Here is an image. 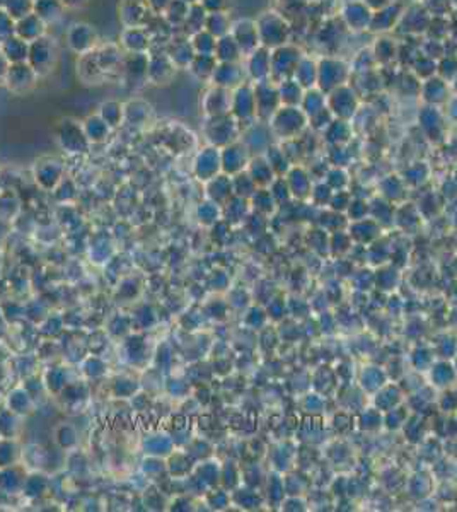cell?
I'll return each mask as SVG.
<instances>
[{
    "label": "cell",
    "instance_id": "obj_1",
    "mask_svg": "<svg viewBox=\"0 0 457 512\" xmlns=\"http://www.w3.org/2000/svg\"><path fill=\"white\" fill-rule=\"evenodd\" d=\"M58 58V46L53 38L45 34L38 38L37 41L29 43V55H27V63L34 69L39 77H45L51 70L55 69V63Z\"/></svg>",
    "mask_w": 457,
    "mask_h": 512
},
{
    "label": "cell",
    "instance_id": "obj_2",
    "mask_svg": "<svg viewBox=\"0 0 457 512\" xmlns=\"http://www.w3.org/2000/svg\"><path fill=\"white\" fill-rule=\"evenodd\" d=\"M57 140L65 152L82 154L89 149L91 142L84 132V125L74 118H63L58 123Z\"/></svg>",
    "mask_w": 457,
    "mask_h": 512
},
{
    "label": "cell",
    "instance_id": "obj_3",
    "mask_svg": "<svg viewBox=\"0 0 457 512\" xmlns=\"http://www.w3.org/2000/svg\"><path fill=\"white\" fill-rule=\"evenodd\" d=\"M65 43L70 51L81 57V55L96 50L99 45V33L96 27L89 22H74L67 29Z\"/></svg>",
    "mask_w": 457,
    "mask_h": 512
},
{
    "label": "cell",
    "instance_id": "obj_4",
    "mask_svg": "<svg viewBox=\"0 0 457 512\" xmlns=\"http://www.w3.org/2000/svg\"><path fill=\"white\" fill-rule=\"evenodd\" d=\"M178 67L171 60L164 48H152L149 51V70L147 81L152 86H168L173 82Z\"/></svg>",
    "mask_w": 457,
    "mask_h": 512
},
{
    "label": "cell",
    "instance_id": "obj_5",
    "mask_svg": "<svg viewBox=\"0 0 457 512\" xmlns=\"http://www.w3.org/2000/svg\"><path fill=\"white\" fill-rule=\"evenodd\" d=\"M38 79L39 75L34 72V69L27 62L11 63L4 84L7 86V89H9L11 93L26 94L37 86Z\"/></svg>",
    "mask_w": 457,
    "mask_h": 512
},
{
    "label": "cell",
    "instance_id": "obj_6",
    "mask_svg": "<svg viewBox=\"0 0 457 512\" xmlns=\"http://www.w3.org/2000/svg\"><path fill=\"white\" fill-rule=\"evenodd\" d=\"M118 15L123 27H144L154 18L147 0H120Z\"/></svg>",
    "mask_w": 457,
    "mask_h": 512
},
{
    "label": "cell",
    "instance_id": "obj_7",
    "mask_svg": "<svg viewBox=\"0 0 457 512\" xmlns=\"http://www.w3.org/2000/svg\"><path fill=\"white\" fill-rule=\"evenodd\" d=\"M149 70V53H125L121 65V75L130 86L138 87L147 84Z\"/></svg>",
    "mask_w": 457,
    "mask_h": 512
},
{
    "label": "cell",
    "instance_id": "obj_8",
    "mask_svg": "<svg viewBox=\"0 0 457 512\" xmlns=\"http://www.w3.org/2000/svg\"><path fill=\"white\" fill-rule=\"evenodd\" d=\"M34 178L41 188L53 190L63 180V164L55 157H41L34 162Z\"/></svg>",
    "mask_w": 457,
    "mask_h": 512
},
{
    "label": "cell",
    "instance_id": "obj_9",
    "mask_svg": "<svg viewBox=\"0 0 457 512\" xmlns=\"http://www.w3.org/2000/svg\"><path fill=\"white\" fill-rule=\"evenodd\" d=\"M98 63L101 67V70L105 72L106 79L113 74H121V65H123V57H125V51L121 50V46L118 43H105V45H98L96 50Z\"/></svg>",
    "mask_w": 457,
    "mask_h": 512
},
{
    "label": "cell",
    "instance_id": "obj_10",
    "mask_svg": "<svg viewBox=\"0 0 457 512\" xmlns=\"http://www.w3.org/2000/svg\"><path fill=\"white\" fill-rule=\"evenodd\" d=\"M121 50L125 53H149L152 50V39L144 27H123L120 34Z\"/></svg>",
    "mask_w": 457,
    "mask_h": 512
},
{
    "label": "cell",
    "instance_id": "obj_11",
    "mask_svg": "<svg viewBox=\"0 0 457 512\" xmlns=\"http://www.w3.org/2000/svg\"><path fill=\"white\" fill-rule=\"evenodd\" d=\"M145 29L152 39V48H166L171 39L176 37V29L166 21L162 14H154V18L147 22Z\"/></svg>",
    "mask_w": 457,
    "mask_h": 512
},
{
    "label": "cell",
    "instance_id": "obj_12",
    "mask_svg": "<svg viewBox=\"0 0 457 512\" xmlns=\"http://www.w3.org/2000/svg\"><path fill=\"white\" fill-rule=\"evenodd\" d=\"M164 50L168 51L171 60L174 62V65H176L178 69H188L190 63L193 62L194 55H197L193 50L192 41H190V37H183V38L174 37Z\"/></svg>",
    "mask_w": 457,
    "mask_h": 512
},
{
    "label": "cell",
    "instance_id": "obj_13",
    "mask_svg": "<svg viewBox=\"0 0 457 512\" xmlns=\"http://www.w3.org/2000/svg\"><path fill=\"white\" fill-rule=\"evenodd\" d=\"M77 74L86 84H101V82L106 81V75L99 67L94 50L86 55H81L77 62Z\"/></svg>",
    "mask_w": 457,
    "mask_h": 512
},
{
    "label": "cell",
    "instance_id": "obj_14",
    "mask_svg": "<svg viewBox=\"0 0 457 512\" xmlns=\"http://www.w3.org/2000/svg\"><path fill=\"white\" fill-rule=\"evenodd\" d=\"M46 26L48 25H45L37 14L31 13L27 14L26 18L15 21V34L27 43L37 41L38 38L45 37L46 34Z\"/></svg>",
    "mask_w": 457,
    "mask_h": 512
},
{
    "label": "cell",
    "instance_id": "obj_15",
    "mask_svg": "<svg viewBox=\"0 0 457 512\" xmlns=\"http://www.w3.org/2000/svg\"><path fill=\"white\" fill-rule=\"evenodd\" d=\"M152 113V106L144 99L137 98L125 103V123H130V125H145Z\"/></svg>",
    "mask_w": 457,
    "mask_h": 512
},
{
    "label": "cell",
    "instance_id": "obj_16",
    "mask_svg": "<svg viewBox=\"0 0 457 512\" xmlns=\"http://www.w3.org/2000/svg\"><path fill=\"white\" fill-rule=\"evenodd\" d=\"M98 114L102 118L111 130L118 129V126L125 123V103L117 101V99H108L99 105Z\"/></svg>",
    "mask_w": 457,
    "mask_h": 512
},
{
    "label": "cell",
    "instance_id": "obj_17",
    "mask_svg": "<svg viewBox=\"0 0 457 512\" xmlns=\"http://www.w3.org/2000/svg\"><path fill=\"white\" fill-rule=\"evenodd\" d=\"M0 50L6 55L7 60L11 63H21L27 62V55H29V43L25 41L22 38H19L18 34H13L11 38H7L6 41L0 45Z\"/></svg>",
    "mask_w": 457,
    "mask_h": 512
},
{
    "label": "cell",
    "instance_id": "obj_18",
    "mask_svg": "<svg viewBox=\"0 0 457 512\" xmlns=\"http://www.w3.org/2000/svg\"><path fill=\"white\" fill-rule=\"evenodd\" d=\"M33 13L45 25H53L65 13V6H63L60 0H34Z\"/></svg>",
    "mask_w": 457,
    "mask_h": 512
},
{
    "label": "cell",
    "instance_id": "obj_19",
    "mask_svg": "<svg viewBox=\"0 0 457 512\" xmlns=\"http://www.w3.org/2000/svg\"><path fill=\"white\" fill-rule=\"evenodd\" d=\"M227 103H229L227 93H225L222 87H213V89L206 91L201 106H204V111L206 114H210V117H217V114L224 113L225 108H227Z\"/></svg>",
    "mask_w": 457,
    "mask_h": 512
},
{
    "label": "cell",
    "instance_id": "obj_20",
    "mask_svg": "<svg viewBox=\"0 0 457 512\" xmlns=\"http://www.w3.org/2000/svg\"><path fill=\"white\" fill-rule=\"evenodd\" d=\"M84 125V132L89 138L91 144H98V142H105L108 138V135L111 132V129L108 126V123L102 120L99 114H89L86 118V122L82 123Z\"/></svg>",
    "mask_w": 457,
    "mask_h": 512
},
{
    "label": "cell",
    "instance_id": "obj_21",
    "mask_svg": "<svg viewBox=\"0 0 457 512\" xmlns=\"http://www.w3.org/2000/svg\"><path fill=\"white\" fill-rule=\"evenodd\" d=\"M188 11H190V4L183 2V0H171L169 6L166 7L162 15H164L166 21H168L174 29H183L186 18H188Z\"/></svg>",
    "mask_w": 457,
    "mask_h": 512
},
{
    "label": "cell",
    "instance_id": "obj_22",
    "mask_svg": "<svg viewBox=\"0 0 457 512\" xmlns=\"http://www.w3.org/2000/svg\"><path fill=\"white\" fill-rule=\"evenodd\" d=\"M217 58L216 55H194L193 62L190 63V72L198 79H208L216 72Z\"/></svg>",
    "mask_w": 457,
    "mask_h": 512
},
{
    "label": "cell",
    "instance_id": "obj_23",
    "mask_svg": "<svg viewBox=\"0 0 457 512\" xmlns=\"http://www.w3.org/2000/svg\"><path fill=\"white\" fill-rule=\"evenodd\" d=\"M206 11L201 7V4H192L188 11V18H186L185 26H183V31H185L188 37L198 33V31L205 29V21H206Z\"/></svg>",
    "mask_w": 457,
    "mask_h": 512
},
{
    "label": "cell",
    "instance_id": "obj_24",
    "mask_svg": "<svg viewBox=\"0 0 457 512\" xmlns=\"http://www.w3.org/2000/svg\"><path fill=\"white\" fill-rule=\"evenodd\" d=\"M190 41H192L193 50L197 55H213L216 53V45L217 38L213 37L212 33H208L206 29L198 31L190 37Z\"/></svg>",
    "mask_w": 457,
    "mask_h": 512
},
{
    "label": "cell",
    "instance_id": "obj_25",
    "mask_svg": "<svg viewBox=\"0 0 457 512\" xmlns=\"http://www.w3.org/2000/svg\"><path fill=\"white\" fill-rule=\"evenodd\" d=\"M237 51H239V45L236 43V39L232 37H222L217 39L216 45V58L220 62H232L236 58Z\"/></svg>",
    "mask_w": 457,
    "mask_h": 512
},
{
    "label": "cell",
    "instance_id": "obj_26",
    "mask_svg": "<svg viewBox=\"0 0 457 512\" xmlns=\"http://www.w3.org/2000/svg\"><path fill=\"white\" fill-rule=\"evenodd\" d=\"M227 19H225L224 13H208L206 14V21H205V29L208 33H212L216 38H222L225 37L227 33Z\"/></svg>",
    "mask_w": 457,
    "mask_h": 512
},
{
    "label": "cell",
    "instance_id": "obj_27",
    "mask_svg": "<svg viewBox=\"0 0 457 512\" xmlns=\"http://www.w3.org/2000/svg\"><path fill=\"white\" fill-rule=\"evenodd\" d=\"M34 0H7L4 9L11 14V18L14 21H19V19L26 18L27 14L33 13Z\"/></svg>",
    "mask_w": 457,
    "mask_h": 512
},
{
    "label": "cell",
    "instance_id": "obj_28",
    "mask_svg": "<svg viewBox=\"0 0 457 512\" xmlns=\"http://www.w3.org/2000/svg\"><path fill=\"white\" fill-rule=\"evenodd\" d=\"M15 34V21L4 7H0V45Z\"/></svg>",
    "mask_w": 457,
    "mask_h": 512
},
{
    "label": "cell",
    "instance_id": "obj_29",
    "mask_svg": "<svg viewBox=\"0 0 457 512\" xmlns=\"http://www.w3.org/2000/svg\"><path fill=\"white\" fill-rule=\"evenodd\" d=\"M200 4L206 13H222L224 7L227 6L225 0H200Z\"/></svg>",
    "mask_w": 457,
    "mask_h": 512
},
{
    "label": "cell",
    "instance_id": "obj_30",
    "mask_svg": "<svg viewBox=\"0 0 457 512\" xmlns=\"http://www.w3.org/2000/svg\"><path fill=\"white\" fill-rule=\"evenodd\" d=\"M147 2H149L154 14H162L166 11V7L169 6L171 0H147Z\"/></svg>",
    "mask_w": 457,
    "mask_h": 512
},
{
    "label": "cell",
    "instance_id": "obj_31",
    "mask_svg": "<svg viewBox=\"0 0 457 512\" xmlns=\"http://www.w3.org/2000/svg\"><path fill=\"white\" fill-rule=\"evenodd\" d=\"M9 67H11V62L7 60V57L2 53V50H0V82L6 81V75H7V70H9Z\"/></svg>",
    "mask_w": 457,
    "mask_h": 512
},
{
    "label": "cell",
    "instance_id": "obj_32",
    "mask_svg": "<svg viewBox=\"0 0 457 512\" xmlns=\"http://www.w3.org/2000/svg\"><path fill=\"white\" fill-rule=\"evenodd\" d=\"M60 2L65 6V9H77V7H82L87 0H60Z\"/></svg>",
    "mask_w": 457,
    "mask_h": 512
},
{
    "label": "cell",
    "instance_id": "obj_33",
    "mask_svg": "<svg viewBox=\"0 0 457 512\" xmlns=\"http://www.w3.org/2000/svg\"><path fill=\"white\" fill-rule=\"evenodd\" d=\"M183 2H186V4H190V6H192V4H198L200 0H183Z\"/></svg>",
    "mask_w": 457,
    "mask_h": 512
},
{
    "label": "cell",
    "instance_id": "obj_34",
    "mask_svg": "<svg viewBox=\"0 0 457 512\" xmlns=\"http://www.w3.org/2000/svg\"><path fill=\"white\" fill-rule=\"evenodd\" d=\"M6 2H7V0H0V7L6 6Z\"/></svg>",
    "mask_w": 457,
    "mask_h": 512
}]
</instances>
